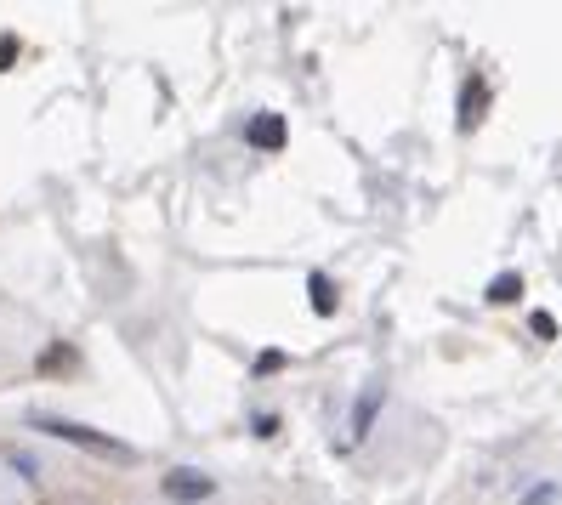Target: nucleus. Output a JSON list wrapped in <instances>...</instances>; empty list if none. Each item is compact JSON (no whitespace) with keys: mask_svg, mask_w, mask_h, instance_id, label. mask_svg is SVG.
<instances>
[{"mask_svg":"<svg viewBox=\"0 0 562 505\" xmlns=\"http://www.w3.org/2000/svg\"><path fill=\"white\" fill-rule=\"evenodd\" d=\"M35 432H52V437H63V443H74V449H91V454H108V460H131V449H125L120 437H108V432H91V426H80V420H57V415H35Z\"/></svg>","mask_w":562,"mask_h":505,"instance_id":"1","label":"nucleus"},{"mask_svg":"<svg viewBox=\"0 0 562 505\" xmlns=\"http://www.w3.org/2000/svg\"><path fill=\"white\" fill-rule=\"evenodd\" d=\"M211 488H216V483L205 477V471H188V466L165 477V494H171V500H182V505H188V500H205Z\"/></svg>","mask_w":562,"mask_h":505,"instance_id":"2","label":"nucleus"},{"mask_svg":"<svg viewBox=\"0 0 562 505\" xmlns=\"http://www.w3.org/2000/svg\"><path fill=\"white\" fill-rule=\"evenodd\" d=\"M483 103H489V86H483V80H466V86H460V131H472V125L483 120Z\"/></svg>","mask_w":562,"mask_h":505,"instance_id":"3","label":"nucleus"},{"mask_svg":"<svg viewBox=\"0 0 562 505\" xmlns=\"http://www.w3.org/2000/svg\"><path fill=\"white\" fill-rule=\"evenodd\" d=\"M245 137H250V148H284V120L279 114H256Z\"/></svg>","mask_w":562,"mask_h":505,"instance_id":"4","label":"nucleus"},{"mask_svg":"<svg viewBox=\"0 0 562 505\" xmlns=\"http://www.w3.org/2000/svg\"><path fill=\"white\" fill-rule=\"evenodd\" d=\"M307 296H313V313H318V318L335 313V284L324 279V273H313V279H307Z\"/></svg>","mask_w":562,"mask_h":505,"instance_id":"5","label":"nucleus"},{"mask_svg":"<svg viewBox=\"0 0 562 505\" xmlns=\"http://www.w3.org/2000/svg\"><path fill=\"white\" fill-rule=\"evenodd\" d=\"M523 296V279H517V273H500V279L489 284V301H500V307H506V301H517Z\"/></svg>","mask_w":562,"mask_h":505,"instance_id":"6","label":"nucleus"},{"mask_svg":"<svg viewBox=\"0 0 562 505\" xmlns=\"http://www.w3.org/2000/svg\"><path fill=\"white\" fill-rule=\"evenodd\" d=\"M369 415H375V392H364V403H358V415H352V437H364Z\"/></svg>","mask_w":562,"mask_h":505,"instance_id":"7","label":"nucleus"},{"mask_svg":"<svg viewBox=\"0 0 562 505\" xmlns=\"http://www.w3.org/2000/svg\"><path fill=\"white\" fill-rule=\"evenodd\" d=\"M528 330L540 335V341H551V335H557V318H551V313H534V318H528Z\"/></svg>","mask_w":562,"mask_h":505,"instance_id":"8","label":"nucleus"},{"mask_svg":"<svg viewBox=\"0 0 562 505\" xmlns=\"http://www.w3.org/2000/svg\"><path fill=\"white\" fill-rule=\"evenodd\" d=\"M279 364H284V352H262V358H256V375H273Z\"/></svg>","mask_w":562,"mask_h":505,"instance_id":"9","label":"nucleus"},{"mask_svg":"<svg viewBox=\"0 0 562 505\" xmlns=\"http://www.w3.org/2000/svg\"><path fill=\"white\" fill-rule=\"evenodd\" d=\"M12 57H18V40H12V35H0V69H6Z\"/></svg>","mask_w":562,"mask_h":505,"instance_id":"10","label":"nucleus"}]
</instances>
